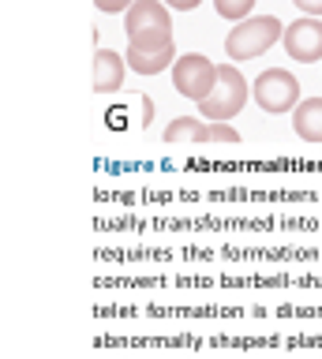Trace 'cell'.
Wrapping results in <instances>:
<instances>
[{"instance_id":"1","label":"cell","mask_w":322,"mask_h":359,"mask_svg":"<svg viewBox=\"0 0 322 359\" xmlns=\"http://www.w3.org/2000/svg\"><path fill=\"white\" fill-rule=\"evenodd\" d=\"M124 30H128V49L139 53H161L173 45V19L165 0H135L124 11Z\"/></svg>"},{"instance_id":"2","label":"cell","mask_w":322,"mask_h":359,"mask_svg":"<svg viewBox=\"0 0 322 359\" xmlns=\"http://www.w3.org/2000/svg\"><path fill=\"white\" fill-rule=\"evenodd\" d=\"M281 38H285V27L277 15H248L225 34V56L232 64L259 60V56L270 53Z\"/></svg>"},{"instance_id":"3","label":"cell","mask_w":322,"mask_h":359,"mask_svg":"<svg viewBox=\"0 0 322 359\" xmlns=\"http://www.w3.org/2000/svg\"><path fill=\"white\" fill-rule=\"evenodd\" d=\"M248 79L240 75V67L236 64H217V83L214 90L199 101V116L203 120H236L243 105H248Z\"/></svg>"},{"instance_id":"4","label":"cell","mask_w":322,"mask_h":359,"mask_svg":"<svg viewBox=\"0 0 322 359\" xmlns=\"http://www.w3.org/2000/svg\"><path fill=\"white\" fill-rule=\"evenodd\" d=\"M251 97H255V105L262 112H270V116H285V112H293L300 101H304L300 79L293 72H285V67H266V72L255 79Z\"/></svg>"},{"instance_id":"5","label":"cell","mask_w":322,"mask_h":359,"mask_svg":"<svg viewBox=\"0 0 322 359\" xmlns=\"http://www.w3.org/2000/svg\"><path fill=\"white\" fill-rule=\"evenodd\" d=\"M214 83H217V64L210 60V56H203V53L176 56V64H173V86H176V94H180V97H192L195 105H199V101L214 90Z\"/></svg>"},{"instance_id":"6","label":"cell","mask_w":322,"mask_h":359,"mask_svg":"<svg viewBox=\"0 0 322 359\" xmlns=\"http://www.w3.org/2000/svg\"><path fill=\"white\" fill-rule=\"evenodd\" d=\"M281 45H285L288 60H296V64H315V60H322V19L300 15L296 22H288Z\"/></svg>"},{"instance_id":"7","label":"cell","mask_w":322,"mask_h":359,"mask_svg":"<svg viewBox=\"0 0 322 359\" xmlns=\"http://www.w3.org/2000/svg\"><path fill=\"white\" fill-rule=\"evenodd\" d=\"M124 72H128V56H120L113 49L94 53V90L98 94H116L124 86Z\"/></svg>"},{"instance_id":"8","label":"cell","mask_w":322,"mask_h":359,"mask_svg":"<svg viewBox=\"0 0 322 359\" xmlns=\"http://www.w3.org/2000/svg\"><path fill=\"white\" fill-rule=\"evenodd\" d=\"M293 128L304 142H322V97H304L293 109Z\"/></svg>"},{"instance_id":"9","label":"cell","mask_w":322,"mask_h":359,"mask_svg":"<svg viewBox=\"0 0 322 359\" xmlns=\"http://www.w3.org/2000/svg\"><path fill=\"white\" fill-rule=\"evenodd\" d=\"M176 64V45H165L161 53H139V49H128V67L135 75H161L165 67Z\"/></svg>"},{"instance_id":"10","label":"cell","mask_w":322,"mask_h":359,"mask_svg":"<svg viewBox=\"0 0 322 359\" xmlns=\"http://www.w3.org/2000/svg\"><path fill=\"white\" fill-rule=\"evenodd\" d=\"M206 135H210V123L206 120H192V116H176L169 120V128H165L161 139L169 142V146H180V142H206Z\"/></svg>"},{"instance_id":"11","label":"cell","mask_w":322,"mask_h":359,"mask_svg":"<svg viewBox=\"0 0 322 359\" xmlns=\"http://www.w3.org/2000/svg\"><path fill=\"white\" fill-rule=\"evenodd\" d=\"M251 8H255V0H214V11H217L221 19H229V22L248 19Z\"/></svg>"},{"instance_id":"12","label":"cell","mask_w":322,"mask_h":359,"mask_svg":"<svg viewBox=\"0 0 322 359\" xmlns=\"http://www.w3.org/2000/svg\"><path fill=\"white\" fill-rule=\"evenodd\" d=\"M206 123H210V120H206ZM206 142H225V146H236V142H240V131L232 128L229 120H214V123H210Z\"/></svg>"},{"instance_id":"13","label":"cell","mask_w":322,"mask_h":359,"mask_svg":"<svg viewBox=\"0 0 322 359\" xmlns=\"http://www.w3.org/2000/svg\"><path fill=\"white\" fill-rule=\"evenodd\" d=\"M94 4L102 8V11H109V15H116V11H128L135 0H94Z\"/></svg>"},{"instance_id":"14","label":"cell","mask_w":322,"mask_h":359,"mask_svg":"<svg viewBox=\"0 0 322 359\" xmlns=\"http://www.w3.org/2000/svg\"><path fill=\"white\" fill-rule=\"evenodd\" d=\"M293 4L304 11V15H315V19H322V0H293Z\"/></svg>"},{"instance_id":"15","label":"cell","mask_w":322,"mask_h":359,"mask_svg":"<svg viewBox=\"0 0 322 359\" xmlns=\"http://www.w3.org/2000/svg\"><path fill=\"white\" fill-rule=\"evenodd\" d=\"M165 4L176 8V11H195L199 4H203V0H165Z\"/></svg>"},{"instance_id":"16","label":"cell","mask_w":322,"mask_h":359,"mask_svg":"<svg viewBox=\"0 0 322 359\" xmlns=\"http://www.w3.org/2000/svg\"><path fill=\"white\" fill-rule=\"evenodd\" d=\"M142 123H147V128L154 123V101L150 97H142Z\"/></svg>"}]
</instances>
